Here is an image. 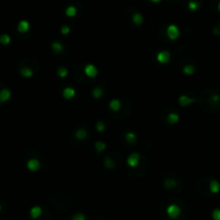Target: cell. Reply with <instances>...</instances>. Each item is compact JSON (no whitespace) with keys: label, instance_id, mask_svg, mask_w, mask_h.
Listing matches in <instances>:
<instances>
[{"label":"cell","instance_id":"6da1fadb","mask_svg":"<svg viewBox=\"0 0 220 220\" xmlns=\"http://www.w3.org/2000/svg\"><path fill=\"white\" fill-rule=\"evenodd\" d=\"M167 214H168V216H169L170 218L176 219V218H178V217L181 216V207H179L178 205H176V204H171V205L168 206Z\"/></svg>","mask_w":220,"mask_h":220},{"label":"cell","instance_id":"7a4b0ae2","mask_svg":"<svg viewBox=\"0 0 220 220\" xmlns=\"http://www.w3.org/2000/svg\"><path fill=\"white\" fill-rule=\"evenodd\" d=\"M140 160H141L140 154H138V152H132V154L128 157L127 164L129 165V167H131V168H135V167H138L139 165Z\"/></svg>","mask_w":220,"mask_h":220},{"label":"cell","instance_id":"3957f363","mask_svg":"<svg viewBox=\"0 0 220 220\" xmlns=\"http://www.w3.org/2000/svg\"><path fill=\"white\" fill-rule=\"evenodd\" d=\"M167 35L170 40H176L179 37V29L176 25H170L167 28Z\"/></svg>","mask_w":220,"mask_h":220},{"label":"cell","instance_id":"277c9868","mask_svg":"<svg viewBox=\"0 0 220 220\" xmlns=\"http://www.w3.org/2000/svg\"><path fill=\"white\" fill-rule=\"evenodd\" d=\"M171 59V55L168 51H162L160 53H158L157 55V60H158L160 64H168Z\"/></svg>","mask_w":220,"mask_h":220},{"label":"cell","instance_id":"5b68a950","mask_svg":"<svg viewBox=\"0 0 220 220\" xmlns=\"http://www.w3.org/2000/svg\"><path fill=\"white\" fill-rule=\"evenodd\" d=\"M85 74L88 77H96L98 75V69L96 68V66H93V64H88L85 67Z\"/></svg>","mask_w":220,"mask_h":220},{"label":"cell","instance_id":"8992f818","mask_svg":"<svg viewBox=\"0 0 220 220\" xmlns=\"http://www.w3.org/2000/svg\"><path fill=\"white\" fill-rule=\"evenodd\" d=\"M27 168H28L30 171L35 172L40 169V162L37 159H30V160L27 162Z\"/></svg>","mask_w":220,"mask_h":220},{"label":"cell","instance_id":"52a82bcc","mask_svg":"<svg viewBox=\"0 0 220 220\" xmlns=\"http://www.w3.org/2000/svg\"><path fill=\"white\" fill-rule=\"evenodd\" d=\"M194 101H196L194 99L189 98L188 96H186V95H183V96H181V97L178 98V103L181 105V106H187V105L193 103Z\"/></svg>","mask_w":220,"mask_h":220},{"label":"cell","instance_id":"ba28073f","mask_svg":"<svg viewBox=\"0 0 220 220\" xmlns=\"http://www.w3.org/2000/svg\"><path fill=\"white\" fill-rule=\"evenodd\" d=\"M29 28H30V25L27 21H21L17 25V30H19V32L21 33H25L27 32V31L29 30Z\"/></svg>","mask_w":220,"mask_h":220},{"label":"cell","instance_id":"9c48e42d","mask_svg":"<svg viewBox=\"0 0 220 220\" xmlns=\"http://www.w3.org/2000/svg\"><path fill=\"white\" fill-rule=\"evenodd\" d=\"M210 190L212 193H218L220 191V184L218 181H216V179H213V181H210Z\"/></svg>","mask_w":220,"mask_h":220},{"label":"cell","instance_id":"30bf717a","mask_svg":"<svg viewBox=\"0 0 220 220\" xmlns=\"http://www.w3.org/2000/svg\"><path fill=\"white\" fill-rule=\"evenodd\" d=\"M41 215H42V208L40 207V206H33V207L30 210L31 218L37 219V218H39Z\"/></svg>","mask_w":220,"mask_h":220},{"label":"cell","instance_id":"8fae6325","mask_svg":"<svg viewBox=\"0 0 220 220\" xmlns=\"http://www.w3.org/2000/svg\"><path fill=\"white\" fill-rule=\"evenodd\" d=\"M11 98V91L9 89H1L0 90V102H6Z\"/></svg>","mask_w":220,"mask_h":220},{"label":"cell","instance_id":"7c38bea8","mask_svg":"<svg viewBox=\"0 0 220 220\" xmlns=\"http://www.w3.org/2000/svg\"><path fill=\"white\" fill-rule=\"evenodd\" d=\"M110 107H111L112 111L117 112L119 111V109L122 107V103H120V101L117 100V99H113V100L110 102Z\"/></svg>","mask_w":220,"mask_h":220},{"label":"cell","instance_id":"4fadbf2b","mask_svg":"<svg viewBox=\"0 0 220 220\" xmlns=\"http://www.w3.org/2000/svg\"><path fill=\"white\" fill-rule=\"evenodd\" d=\"M62 95H64V98L69 100V99H72L74 96H75V90H74L73 88H71V87H67V88L64 89Z\"/></svg>","mask_w":220,"mask_h":220},{"label":"cell","instance_id":"5bb4252c","mask_svg":"<svg viewBox=\"0 0 220 220\" xmlns=\"http://www.w3.org/2000/svg\"><path fill=\"white\" fill-rule=\"evenodd\" d=\"M132 21L135 25H142L143 22H144V19H143V15L140 14V13H134L133 16H132Z\"/></svg>","mask_w":220,"mask_h":220},{"label":"cell","instance_id":"9a60e30c","mask_svg":"<svg viewBox=\"0 0 220 220\" xmlns=\"http://www.w3.org/2000/svg\"><path fill=\"white\" fill-rule=\"evenodd\" d=\"M179 120V116H178V114H176V113H171V114H169V116H168V122H169V123H176Z\"/></svg>","mask_w":220,"mask_h":220},{"label":"cell","instance_id":"2e32d148","mask_svg":"<svg viewBox=\"0 0 220 220\" xmlns=\"http://www.w3.org/2000/svg\"><path fill=\"white\" fill-rule=\"evenodd\" d=\"M75 136L78 140H84V139L87 138V131L84 129H80L75 132Z\"/></svg>","mask_w":220,"mask_h":220},{"label":"cell","instance_id":"e0dca14e","mask_svg":"<svg viewBox=\"0 0 220 220\" xmlns=\"http://www.w3.org/2000/svg\"><path fill=\"white\" fill-rule=\"evenodd\" d=\"M21 74L24 76V77H27V78H29V77H31V76L33 75V71L31 70L30 68H23L21 70Z\"/></svg>","mask_w":220,"mask_h":220},{"label":"cell","instance_id":"ac0fdd59","mask_svg":"<svg viewBox=\"0 0 220 220\" xmlns=\"http://www.w3.org/2000/svg\"><path fill=\"white\" fill-rule=\"evenodd\" d=\"M126 140H127L128 143H130V144H133V143L136 142V135L133 132H128V133L126 134Z\"/></svg>","mask_w":220,"mask_h":220},{"label":"cell","instance_id":"d6986e66","mask_svg":"<svg viewBox=\"0 0 220 220\" xmlns=\"http://www.w3.org/2000/svg\"><path fill=\"white\" fill-rule=\"evenodd\" d=\"M75 14H76V8L75 6H68V8L66 9V15L67 16L73 17V16H75Z\"/></svg>","mask_w":220,"mask_h":220},{"label":"cell","instance_id":"ffe728a7","mask_svg":"<svg viewBox=\"0 0 220 220\" xmlns=\"http://www.w3.org/2000/svg\"><path fill=\"white\" fill-rule=\"evenodd\" d=\"M52 48H53L56 53H61V52L64 51V46H62V44L59 43V42H53Z\"/></svg>","mask_w":220,"mask_h":220},{"label":"cell","instance_id":"44dd1931","mask_svg":"<svg viewBox=\"0 0 220 220\" xmlns=\"http://www.w3.org/2000/svg\"><path fill=\"white\" fill-rule=\"evenodd\" d=\"M188 8L191 11H197V9L200 8V3L197 1H196V0H191V1L188 2Z\"/></svg>","mask_w":220,"mask_h":220},{"label":"cell","instance_id":"7402d4cb","mask_svg":"<svg viewBox=\"0 0 220 220\" xmlns=\"http://www.w3.org/2000/svg\"><path fill=\"white\" fill-rule=\"evenodd\" d=\"M11 42V38L9 35H0V43L1 44H4V45H6V44H9Z\"/></svg>","mask_w":220,"mask_h":220},{"label":"cell","instance_id":"603a6c76","mask_svg":"<svg viewBox=\"0 0 220 220\" xmlns=\"http://www.w3.org/2000/svg\"><path fill=\"white\" fill-rule=\"evenodd\" d=\"M184 73L187 74V75H191V74L194 73V71H196V69L193 68V66H190V64H188V66H186L185 68L183 69Z\"/></svg>","mask_w":220,"mask_h":220},{"label":"cell","instance_id":"cb8c5ba5","mask_svg":"<svg viewBox=\"0 0 220 220\" xmlns=\"http://www.w3.org/2000/svg\"><path fill=\"white\" fill-rule=\"evenodd\" d=\"M95 147H96V149H97V152H103V150L105 149V147H106V145H105L103 142H100V141H99V142L96 143Z\"/></svg>","mask_w":220,"mask_h":220},{"label":"cell","instance_id":"d4e9b609","mask_svg":"<svg viewBox=\"0 0 220 220\" xmlns=\"http://www.w3.org/2000/svg\"><path fill=\"white\" fill-rule=\"evenodd\" d=\"M104 164H105V167H106L107 169H113V168L115 167V163H114V161L112 160V159H110L109 157H106V158H105Z\"/></svg>","mask_w":220,"mask_h":220},{"label":"cell","instance_id":"484cf974","mask_svg":"<svg viewBox=\"0 0 220 220\" xmlns=\"http://www.w3.org/2000/svg\"><path fill=\"white\" fill-rule=\"evenodd\" d=\"M176 185H177V183L174 181V179H168V181H165V183H164V186L168 188V189H170V188H174Z\"/></svg>","mask_w":220,"mask_h":220},{"label":"cell","instance_id":"4316f807","mask_svg":"<svg viewBox=\"0 0 220 220\" xmlns=\"http://www.w3.org/2000/svg\"><path fill=\"white\" fill-rule=\"evenodd\" d=\"M93 96L95 98H97V99L101 98L103 96V90L101 88H95L93 90Z\"/></svg>","mask_w":220,"mask_h":220},{"label":"cell","instance_id":"83f0119b","mask_svg":"<svg viewBox=\"0 0 220 220\" xmlns=\"http://www.w3.org/2000/svg\"><path fill=\"white\" fill-rule=\"evenodd\" d=\"M57 73H58V75L60 76V77H66L67 75H68V70H67L64 67H61V68H59L58 69V71H57Z\"/></svg>","mask_w":220,"mask_h":220},{"label":"cell","instance_id":"f1b7e54d","mask_svg":"<svg viewBox=\"0 0 220 220\" xmlns=\"http://www.w3.org/2000/svg\"><path fill=\"white\" fill-rule=\"evenodd\" d=\"M212 218L213 220H220V208H216V210H213Z\"/></svg>","mask_w":220,"mask_h":220},{"label":"cell","instance_id":"f546056e","mask_svg":"<svg viewBox=\"0 0 220 220\" xmlns=\"http://www.w3.org/2000/svg\"><path fill=\"white\" fill-rule=\"evenodd\" d=\"M71 220H86L85 218V216L83 214H81V213H77V214H74L72 216V218Z\"/></svg>","mask_w":220,"mask_h":220},{"label":"cell","instance_id":"4dcf8cb0","mask_svg":"<svg viewBox=\"0 0 220 220\" xmlns=\"http://www.w3.org/2000/svg\"><path fill=\"white\" fill-rule=\"evenodd\" d=\"M69 32H70V27L67 26V25H64V26L61 27V33L62 35H68Z\"/></svg>","mask_w":220,"mask_h":220},{"label":"cell","instance_id":"1f68e13d","mask_svg":"<svg viewBox=\"0 0 220 220\" xmlns=\"http://www.w3.org/2000/svg\"><path fill=\"white\" fill-rule=\"evenodd\" d=\"M104 128H105L104 123H103L102 122H98V123H97V130H98L99 132H102L103 130H104Z\"/></svg>","mask_w":220,"mask_h":220},{"label":"cell","instance_id":"d6a6232c","mask_svg":"<svg viewBox=\"0 0 220 220\" xmlns=\"http://www.w3.org/2000/svg\"><path fill=\"white\" fill-rule=\"evenodd\" d=\"M152 2H155V3H157V2H160L161 0H150Z\"/></svg>","mask_w":220,"mask_h":220},{"label":"cell","instance_id":"836d02e7","mask_svg":"<svg viewBox=\"0 0 220 220\" xmlns=\"http://www.w3.org/2000/svg\"><path fill=\"white\" fill-rule=\"evenodd\" d=\"M218 10H219V12H220V2L218 3Z\"/></svg>","mask_w":220,"mask_h":220},{"label":"cell","instance_id":"e575fe53","mask_svg":"<svg viewBox=\"0 0 220 220\" xmlns=\"http://www.w3.org/2000/svg\"><path fill=\"white\" fill-rule=\"evenodd\" d=\"M0 212H1V205H0Z\"/></svg>","mask_w":220,"mask_h":220}]
</instances>
